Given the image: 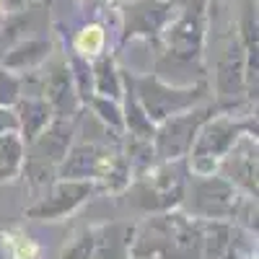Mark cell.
<instances>
[{
  "mask_svg": "<svg viewBox=\"0 0 259 259\" xmlns=\"http://www.w3.org/2000/svg\"><path fill=\"white\" fill-rule=\"evenodd\" d=\"M75 47L83 55H96L104 47V29L101 26H85L78 36H75Z\"/></svg>",
  "mask_w": 259,
  "mask_h": 259,
  "instance_id": "obj_1",
  "label": "cell"
}]
</instances>
